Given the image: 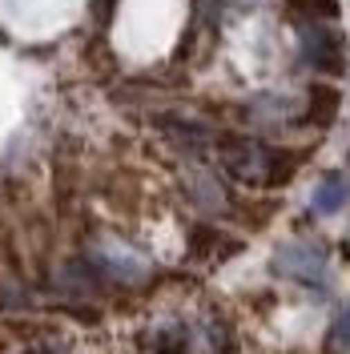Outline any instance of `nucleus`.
I'll list each match as a JSON object with an SVG mask.
<instances>
[{"mask_svg":"<svg viewBox=\"0 0 350 354\" xmlns=\"http://www.w3.org/2000/svg\"><path fill=\"white\" fill-rule=\"evenodd\" d=\"M225 169L246 185H270L278 177V157L258 141H234L225 145Z\"/></svg>","mask_w":350,"mask_h":354,"instance_id":"2","label":"nucleus"},{"mask_svg":"<svg viewBox=\"0 0 350 354\" xmlns=\"http://www.w3.org/2000/svg\"><path fill=\"white\" fill-rule=\"evenodd\" d=\"M347 201H350V181L342 174H326L310 194V209L314 214H338Z\"/></svg>","mask_w":350,"mask_h":354,"instance_id":"4","label":"nucleus"},{"mask_svg":"<svg viewBox=\"0 0 350 354\" xmlns=\"http://www.w3.org/2000/svg\"><path fill=\"white\" fill-rule=\"evenodd\" d=\"M330 342H334L338 351L350 354V306L338 310V318H334V326H330Z\"/></svg>","mask_w":350,"mask_h":354,"instance_id":"5","label":"nucleus"},{"mask_svg":"<svg viewBox=\"0 0 350 354\" xmlns=\"http://www.w3.org/2000/svg\"><path fill=\"white\" fill-rule=\"evenodd\" d=\"M274 274L278 278H290L298 286L322 290L330 282V266H326V250L314 242H286L278 254H274Z\"/></svg>","mask_w":350,"mask_h":354,"instance_id":"1","label":"nucleus"},{"mask_svg":"<svg viewBox=\"0 0 350 354\" xmlns=\"http://www.w3.org/2000/svg\"><path fill=\"white\" fill-rule=\"evenodd\" d=\"M302 53L314 68H338L342 65V44L334 32H326V24L306 21L302 24Z\"/></svg>","mask_w":350,"mask_h":354,"instance_id":"3","label":"nucleus"}]
</instances>
